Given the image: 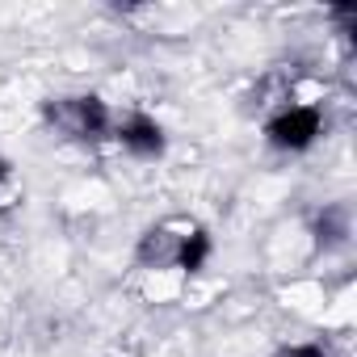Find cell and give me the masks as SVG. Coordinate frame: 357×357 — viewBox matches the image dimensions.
Listing matches in <instances>:
<instances>
[{"mask_svg": "<svg viewBox=\"0 0 357 357\" xmlns=\"http://www.w3.org/2000/svg\"><path fill=\"white\" fill-rule=\"evenodd\" d=\"M211 261V236L202 227H185L181 231V244H176V257H172V269L181 273H202Z\"/></svg>", "mask_w": 357, "mask_h": 357, "instance_id": "4", "label": "cell"}, {"mask_svg": "<svg viewBox=\"0 0 357 357\" xmlns=\"http://www.w3.org/2000/svg\"><path fill=\"white\" fill-rule=\"evenodd\" d=\"M286 357H332L324 344H294V349H286Z\"/></svg>", "mask_w": 357, "mask_h": 357, "instance_id": "6", "label": "cell"}, {"mask_svg": "<svg viewBox=\"0 0 357 357\" xmlns=\"http://www.w3.org/2000/svg\"><path fill=\"white\" fill-rule=\"evenodd\" d=\"M5 176H9V160H0V185H5Z\"/></svg>", "mask_w": 357, "mask_h": 357, "instance_id": "7", "label": "cell"}, {"mask_svg": "<svg viewBox=\"0 0 357 357\" xmlns=\"http://www.w3.org/2000/svg\"><path fill=\"white\" fill-rule=\"evenodd\" d=\"M344 236H349V215H344L340 206H328V211L319 215V223H315V240H319V248L344 244Z\"/></svg>", "mask_w": 357, "mask_h": 357, "instance_id": "5", "label": "cell"}, {"mask_svg": "<svg viewBox=\"0 0 357 357\" xmlns=\"http://www.w3.org/2000/svg\"><path fill=\"white\" fill-rule=\"evenodd\" d=\"M47 118L59 130H68L72 139H84V143H97V139H109L114 135V114H109V105L97 93L59 97L55 105H47Z\"/></svg>", "mask_w": 357, "mask_h": 357, "instance_id": "1", "label": "cell"}, {"mask_svg": "<svg viewBox=\"0 0 357 357\" xmlns=\"http://www.w3.org/2000/svg\"><path fill=\"white\" fill-rule=\"evenodd\" d=\"M114 139L135 160H160L164 147H168V135H164V126L151 114H126L122 122H114Z\"/></svg>", "mask_w": 357, "mask_h": 357, "instance_id": "3", "label": "cell"}, {"mask_svg": "<svg viewBox=\"0 0 357 357\" xmlns=\"http://www.w3.org/2000/svg\"><path fill=\"white\" fill-rule=\"evenodd\" d=\"M324 135V109L319 105H286L282 114H273L265 122V139L278 151H307L315 147V139Z\"/></svg>", "mask_w": 357, "mask_h": 357, "instance_id": "2", "label": "cell"}]
</instances>
